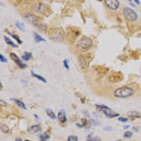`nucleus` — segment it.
I'll return each mask as SVG.
<instances>
[{"instance_id":"obj_8","label":"nucleus","mask_w":141,"mask_h":141,"mask_svg":"<svg viewBox=\"0 0 141 141\" xmlns=\"http://www.w3.org/2000/svg\"><path fill=\"white\" fill-rule=\"evenodd\" d=\"M25 20L30 24L36 26H39L40 24L39 23V18L33 14L31 13H27L24 15Z\"/></svg>"},{"instance_id":"obj_35","label":"nucleus","mask_w":141,"mask_h":141,"mask_svg":"<svg viewBox=\"0 0 141 141\" xmlns=\"http://www.w3.org/2000/svg\"><path fill=\"white\" fill-rule=\"evenodd\" d=\"M103 130H105L107 132H111L112 130V128L111 127H106L103 128Z\"/></svg>"},{"instance_id":"obj_41","label":"nucleus","mask_w":141,"mask_h":141,"mask_svg":"<svg viewBox=\"0 0 141 141\" xmlns=\"http://www.w3.org/2000/svg\"><path fill=\"white\" fill-rule=\"evenodd\" d=\"M130 5H131V6H132V7H134V4L132 3V2H131L130 1Z\"/></svg>"},{"instance_id":"obj_26","label":"nucleus","mask_w":141,"mask_h":141,"mask_svg":"<svg viewBox=\"0 0 141 141\" xmlns=\"http://www.w3.org/2000/svg\"><path fill=\"white\" fill-rule=\"evenodd\" d=\"M39 138L40 140H46L47 139H49L50 138V136L49 134H47L46 132H45L44 133L40 135Z\"/></svg>"},{"instance_id":"obj_34","label":"nucleus","mask_w":141,"mask_h":141,"mask_svg":"<svg viewBox=\"0 0 141 141\" xmlns=\"http://www.w3.org/2000/svg\"><path fill=\"white\" fill-rule=\"evenodd\" d=\"M0 105L2 106H5L7 105V103L3 100H1V102H0Z\"/></svg>"},{"instance_id":"obj_42","label":"nucleus","mask_w":141,"mask_h":141,"mask_svg":"<svg viewBox=\"0 0 141 141\" xmlns=\"http://www.w3.org/2000/svg\"><path fill=\"white\" fill-rule=\"evenodd\" d=\"M0 86H1V88L2 87V85L1 83H0Z\"/></svg>"},{"instance_id":"obj_10","label":"nucleus","mask_w":141,"mask_h":141,"mask_svg":"<svg viewBox=\"0 0 141 141\" xmlns=\"http://www.w3.org/2000/svg\"><path fill=\"white\" fill-rule=\"evenodd\" d=\"M105 3L106 6L111 10H116L120 6V2L117 0H106Z\"/></svg>"},{"instance_id":"obj_38","label":"nucleus","mask_w":141,"mask_h":141,"mask_svg":"<svg viewBox=\"0 0 141 141\" xmlns=\"http://www.w3.org/2000/svg\"><path fill=\"white\" fill-rule=\"evenodd\" d=\"M130 127V125H126L124 126V128L125 129H128Z\"/></svg>"},{"instance_id":"obj_43","label":"nucleus","mask_w":141,"mask_h":141,"mask_svg":"<svg viewBox=\"0 0 141 141\" xmlns=\"http://www.w3.org/2000/svg\"><path fill=\"white\" fill-rule=\"evenodd\" d=\"M40 141H46V140H40Z\"/></svg>"},{"instance_id":"obj_6","label":"nucleus","mask_w":141,"mask_h":141,"mask_svg":"<svg viewBox=\"0 0 141 141\" xmlns=\"http://www.w3.org/2000/svg\"><path fill=\"white\" fill-rule=\"evenodd\" d=\"M33 8L34 12L40 14V15H45L49 12L48 6L44 3H38L34 5V7Z\"/></svg>"},{"instance_id":"obj_9","label":"nucleus","mask_w":141,"mask_h":141,"mask_svg":"<svg viewBox=\"0 0 141 141\" xmlns=\"http://www.w3.org/2000/svg\"><path fill=\"white\" fill-rule=\"evenodd\" d=\"M9 56H10L11 59L15 62L19 67L21 69H25L27 67V66L26 64L23 63L22 60L20 59V58L18 57L17 54L13 53H11L9 55Z\"/></svg>"},{"instance_id":"obj_5","label":"nucleus","mask_w":141,"mask_h":141,"mask_svg":"<svg viewBox=\"0 0 141 141\" xmlns=\"http://www.w3.org/2000/svg\"><path fill=\"white\" fill-rule=\"evenodd\" d=\"M123 13L127 20L133 22L137 20L138 15L136 12L130 7H125L123 9Z\"/></svg>"},{"instance_id":"obj_7","label":"nucleus","mask_w":141,"mask_h":141,"mask_svg":"<svg viewBox=\"0 0 141 141\" xmlns=\"http://www.w3.org/2000/svg\"><path fill=\"white\" fill-rule=\"evenodd\" d=\"M92 69L93 73L96 78H100L104 76L107 73L108 70H109V69L106 67L100 65L94 66Z\"/></svg>"},{"instance_id":"obj_45","label":"nucleus","mask_w":141,"mask_h":141,"mask_svg":"<svg viewBox=\"0 0 141 141\" xmlns=\"http://www.w3.org/2000/svg\"><path fill=\"white\" fill-rule=\"evenodd\" d=\"M116 141H121V140H116Z\"/></svg>"},{"instance_id":"obj_25","label":"nucleus","mask_w":141,"mask_h":141,"mask_svg":"<svg viewBox=\"0 0 141 141\" xmlns=\"http://www.w3.org/2000/svg\"><path fill=\"white\" fill-rule=\"evenodd\" d=\"M1 130L4 133H8L9 131L8 127L7 125L2 124H1Z\"/></svg>"},{"instance_id":"obj_44","label":"nucleus","mask_w":141,"mask_h":141,"mask_svg":"<svg viewBox=\"0 0 141 141\" xmlns=\"http://www.w3.org/2000/svg\"><path fill=\"white\" fill-rule=\"evenodd\" d=\"M25 141H31V140H28V139H26V140H25Z\"/></svg>"},{"instance_id":"obj_20","label":"nucleus","mask_w":141,"mask_h":141,"mask_svg":"<svg viewBox=\"0 0 141 141\" xmlns=\"http://www.w3.org/2000/svg\"><path fill=\"white\" fill-rule=\"evenodd\" d=\"M4 41L6 42V43L8 44V45H11V46L13 47V48H17L18 47V45H16L15 43H14V42H12L10 39L9 38H8L6 36H4Z\"/></svg>"},{"instance_id":"obj_1","label":"nucleus","mask_w":141,"mask_h":141,"mask_svg":"<svg viewBox=\"0 0 141 141\" xmlns=\"http://www.w3.org/2000/svg\"><path fill=\"white\" fill-rule=\"evenodd\" d=\"M92 45V41L90 38L87 36H83L77 43V48L81 51H86L90 49Z\"/></svg>"},{"instance_id":"obj_46","label":"nucleus","mask_w":141,"mask_h":141,"mask_svg":"<svg viewBox=\"0 0 141 141\" xmlns=\"http://www.w3.org/2000/svg\"><path fill=\"white\" fill-rule=\"evenodd\" d=\"M97 141H100V139H99V140H97Z\"/></svg>"},{"instance_id":"obj_12","label":"nucleus","mask_w":141,"mask_h":141,"mask_svg":"<svg viewBox=\"0 0 141 141\" xmlns=\"http://www.w3.org/2000/svg\"><path fill=\"white\" fill-rule=\"evenodd\" d=\"M122 79H123V77H122V74L117 72L110 75L109 77V80L111 83H117L122 80Z\"/></svg>"},{"instance_id":"obj_29","label":"nucleus","mask_w":141,"mask_h":141,"mask_svg":"<svg viewBox=\"0 0 141 141\" xmlns=\"http://www.w3.org/2000/svg\"><path fill=\"white\" fill-rule=\"evenodd\" d=\"M98 139V138L97 137H91V136H90V135L88 137V139L87 140V141H97Z\"/></svg>"},{"instance_id":"obj_39","label":"nucleus","mask_w":141,"mask_h":141,"mask_svg":"<svg viewBox=\"0 0 141 141\" xmlns=\"http://www.w3.org/2000/svg\"><path fill=\"white\" fill-rule=\"evenodd\" d=\"M15 141H22V139L21 138H16Z\"/></svg>"},{"instance_id":"obj_31","label":"nucleus","mask_w":141,"mask_h":141,"mask_svg":"<svg viewBox=\"0 0 141 141\" xmlns=\"http://www.w3.org/2000/svg\"><path fill=\"white\" fill-rule=\"evenodd\" d=\"M91 121V123L93 125V126H99L101 125V123H100L99 122H98V121H96V120H90Z\"/></svg>"},{"instance_id":"obj_37","label":"nucleus","mask_w":141,"mask_h":141,"mask_svg":"<svg viewBox=\"0 0 141 141\" xmlns=\"http://www.w3.org/2000/svg\"><path fill=\"white\" fill-rule=\"evenodd\" d=\"M34 116L37 120H39V117L38 116V115L37 114H34Z\"/></svg>"},{"instance_id":"obj_3","label":"nucleus","mask_w":141,"mask_h":141,"mask_svg":"<svg viewBox=\"0 0 141 141\" xmlns=\"http://www.w3.org/2000/svg\"><path fill=\"white\" fill-rule=\"evenodd\" d=\"M95 106L98 111L102 112L103 114H104V115L107 117H108V118L112 119V118H114V117H116L119 116V114L115 113V112L113 111L110 108H109V107H107L106 106L103 105H97V104H96Z\"/></svg>"},{"instance_id":"obj_2","label":"nucleus","mask_w":141,"mask_h":141,"mask_svg":"<svg viewBox=\"0 0 141 141\" xmlns=\"http://www.w3.org/2000/svg\"><path fill=\"white\" fill-rule=\"evenodd\" d=\"M134 90L131 87L125 86L117 89L114 91V96L117 98H126L132 96Z\"/></svg>"},{"instance_id":"obj_36","label":"nucleus","mask_w":141,"mask_h":141,"mask_svg":"<svg viewBox=\"0 0 141 141\" xmlns=\"http://www.w3.org/2000/svg\"><path fill=\"white\" fill-rule=\"evenodd\" d=\"M84 115L85 116H86V117H89V116H90V115H89V113L87 111H84Z\"/></svg>"},{"instance_id":"obj_11","label":"nucleus","mask_w":141,"mask_h":141,"mask_svg":"<svg viewBox=\"0 0 141 141\" xmlns=\"http://www.w3.org/2000/svg\"><path fill=\"white\" fill-rule=\"evenodd\" d=\"M80 35V31L75 27H70L68 31V36L70 38H72L73 40H75V38Z\"/></svg>"},{"instance_id":"obj_24","label":"nucleus","mask_w":141,"mask_h":141,"mask_svg":"<svg viewBox=\"0 0 141 141\" xmlns=\"http://www.w3.org/2000/svg\"><path fill=\"white\" fill-rule=\"evenodd\" d=\"M81 122L82 123L81 125L78 124H77V126L79 127H85L88 124V121H87V120L85 119H81Z\"/></svg>"},{"instance_id":"obj_30","label":"nucleus","mask_w":141,"mask_h":141,"mask_svg":"<svg viewBox=\"0 0 141 141\" xmlns=\"http://www.w3.org/2000/svg\"><path fill=\"white\" fill-rule=\"evenodd\" d=\"M63 64H64V67L67 69L68 70H69V65L68 64V60L67 59H65L63 61Z\"/></svg>"},{"instance_id":"obj_21","label":"nucleus","mask_w":141,"mask_h":141,"mask_svg":"<svg viewBox=\"0 0 141 141\" xmlns=\"http://www.w3.org/2000/svg\"><path fill=\"white\" fill-rule=\"evenodd\" d=\"M31 74H32V75L33 77H34L37 78L39 80H40V81H42V82H43L44 83H46L47 81H46V80L44 78L40 76V75H39L36 74L33 71V70H31Z\"/></svg>"},{"instance_id":"obj_18","label":"nucleus","mask_w":141,"mask_h":141,"mask_svg":"<svg viewBox=\"0 0 141 141\" xmlns=\"http://www.w3.org/2000/svg\"><path fill=\"white\" fill-rule=\"evenodd\" d=\"M22 59L24 61H28L30 60L32 57V53H30V52H27V51H25V52L24 53V54H23L22 55Z\"/></svg>"},{"instance_id":"obj_13","label":"nucleus","mask_w":141,"mask_h":141,"mask_svg":"<svg viewBox=\"0 0 141 141\" xmlns=\"http://www.w3.org/2000/svg\"><path fill=\"white\" fill-rule=\"evenodd\" d=\"M53 32L51 34L52 37H51V39H54L56 41H62L63 40L64 37L62 32L58 30H53Z\"/></svg>"},{"instance_id":"obj_17","label":"nucleus","mask_w":141,"mask_h":141,"mask_svg":"<svg viewBox=\"0 0 141 141\" xmlns=\"http://www.w3.org/2000/svg\"><path fill=\"white\" fill-rule=\"evenodd\" d=\"M41 130H42V128L39 125H33L30 128V131L31 132H33V133L38 132H40Z\"/></svg>"},{"instance_id":"obj_23","label":"nucleus","mask_w":141,"mask_h":141,"mask_svg":"<svg viewBox=\"0 0 141 141\" xmlns=\"http://www.w3.org/2000/svg\"><path fill=\"white\" fill-rule=\"evenodd\" d=\"M16 27L18 28L19 30L22 31H25V24L23 23H21L20 22H17L16 23Z\"/></svg>"},{"instance_id":"obj_28","label":"nucleus","mask_w":141,"mask_h":141,"mask_svg":"<svg viewBox=\"0 0 141 141\" xmlns=\"http://www.w3.org/2000/svg\"><path fill=\"white\" fill-rule=\"evenodd\" d=\"M124 137L125 138H130L133 136V133L130 131H127L124 133Z\"/></svg>"},{"instance_id":"obj_40","label":"nucleus","mask_w":141,"mask_h":141,"mask_svg":"<svg viewBox=\"0 0 141 141\" xmlns=\"http://www.w3.org/2000/svg\"><path fill=\"white\" fill-rule=\"evenodd\" d=\"M134 2L137 3V4H140V1H138V0H135Z\"/></svg>"},{"instance_id":"obj_15","label":"nucleus","mask_w":141,"mask_h":141,"mask_svg":"<svg viewBox=\"0 0 141 141\" xmlns=\"http://www.w3.org/2000/svg\"><path fill=\"white\" fill-rule=\"evenodd\" d=\"M10 99L11 100H13V101H15L17 105L19 106L21 108H22V109H23L25 110H27V107L26 106V105L25 104L24 102H23L22 101L20 100H18V99H16V98H11Z\"/></svg>"},{"instance_id":"obj_22","label":"nucleus","mask_w":141,"mask_h":141,"mask_svg":"<svg viewBox=\"0 0 141 141\" xmlns=\"http://www.w3.org/2000/svg\"><path fill=\"white\" fill-rule=\"evenodd\" d=\"M7 33H8L9 36H11V37L13 38V39H15L17 41V43H18V44H21L22 43V41L20 39V38H19V37H18V36L15 35V34H13L11 33H10L9 32H7Z\"/></svg>"},{"instance_id":"obj_19","label":"nucleus","mask_w":141,"mask_h":141,"mask_svg":"<svg viewBox=\"0 0 141 141\" xmlns=\"http://www.w3.org/2000/svg\"><path fill=\"white\" fill-rule=\"evenodd\" d=\"M45 112L47 115V116H48L52 120H55L56 119V115L55 114V113L50 109H46L45 110Z\"/></svg>"},{"instance_id":"obj_16","label":"nucleus","mask_w":141,"mask_h":141,"mask_svg":"<svg viewBox=\"0 0 141 141\" xmlns=\"http://www.w3.org/2000/svg\"><path fill=\"white\" fill-rule=\"evenodd\" d=\"M33 34L34 39L36 43H39V42H46L45 39L43 38H42L40 36H39L37 32H33Z\"/></svg>"},{"instance_id":"obj_32","label":"nucleus","mask_w":141,"mask_h":141,"mask_svg":"<svg viewBox=\"0 0 141 141\" xmlns=\"http://www.w3.org/2000/svg\"><path fill=\"white\" fill-rule=\"evenodd\" d=\"M0 60H1V62L3 63H7V59L2 54H0Z\"/></svg>"},{"instance_id":"obj_33","label":"nucleus","mask_w":141,"mask_h":141,"mask_svg":"<svg viewBox=\"0 0 141 141\" xmlns=\"http://www.w3.org/2000/svg\"><path fill=\"white\" fill-rule=\"evenodd\" d=\"M118 120L120 122H126L128 121V119L127 118H125V117H119L118 119Z\"/></svg>"},{"instance_id":"obj_4","label":"nucleus","mask_w":141,"mask_h":141,"mask_svg":"<svg viewBox=\"0 0 141 141\" xmlns=\"http://www.w3.org/2000/svg\"><path fill=\"white\" fill-rule=\"evenodd\" d=\"M91 59H92V54L91 53L79 56V63L80 65V68L83 70L86 69Z\"/></svg>"},{"instance_id":"obj_14","label":"nucleus","mask_w":141,"mask_h":141,"mask_svg":"<svg viewBox=\"0 0 141 141\" xmlns=\"http://www.w3.org/2000/svg\"><path fill=\"white\" fill-rule=\"evenodd\" d=\"M58 119L59 121L62 124L65 123L67 121V116H66V112L64 110H61L58 114Z\"/></svg>"},{"instance_id":"obj_27","label":"nucleus","mask_w":141,"mask_h":141,"mask_svg":"<svg viewBox=\"0 0 141 141\" xmlns=\"http://www.w3.org/2000/svg\"><path fill=\"white\" fill-rule=\"evenodd\" d=\"M68 141H78V138L77 136L70 135L68 137Z\"/></svg>"}]
</instances>
